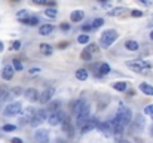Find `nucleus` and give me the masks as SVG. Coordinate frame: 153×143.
Here are the masks:
<instances>
[{"label": "nucleus", "mask_w": 153, "mask_h": 143, "mask_svg": "<svg viewBox=\"0 0 153 143\" xmlns=\"http://www.w3.org/2000/svg\"><path fill=\"white\" fill-rule=\"evenodd\" d=\"M16 18H18L21 22H24L25 19H28V18H30V13H28V10L21 9V10H18V12H16Z\"/></svg>", "instance_id": "23"}, {"label": "nucleus", "mask_w": 153, "mask_h": 143, "mask_svg": "<svg viewBox=\"0 0 153 143\" xmlns=\"http://www.w3.org/2000/svg\"><path fill=\"white\" fill-rule=\"evenodd\" d=\"M140 91H143L146 95H152L153 97V87L150 84H146V82L140 84Z\"/></svg>", "instance_id": "18"}, {"label": "nucleus", "mask_w": 153, "mask_h": 143, "mask_svg": "<svg viewBox=\"0 0 153 143\" xmlns=\"http://www.w3.org/2000/svg\"><path fill=\"white\" fill-rule=\"evenodd\" d=\"M119 143H131V142H129V140H120Z\"/></svg>", "instance_id": "48"}, {"label": "nucleus", "mask_w": 153, "mask_h": 143, "mask_svg": "<svg viewBox=\"0 0 153 143\" xmlns=\"http://www.w3.org/2000/svg\"><path fill=\"white\" fill-rule=\"evenodd\" d=\"M114 119H117L120 124H123V127L129 125L132 122V112H131V109L125 107V106H120L117 113H116V116H114Z\"/></svg>", "instance_id": "3"}, {"label": "nucleus", "mask_w": 153, "mask_h": 143, "mask_svg": "<svg viewBox=\"0 0 153 143\" xmlns=\"http://www.w3.org/2000/svg\"><path fill=\"white\" fill-rule=\"evenodd\" d=\"M15 130H16V127L12 125V124H6V125H3V131H15Z\"/></svg>", "instance_id": "37"}, {"label": "nucleus", "mask_w": 153, "mask_h": 143, "mask_svg": "<svg viewBox=\"0 0 153 143\" xmlns=\"http://www.w3.org/2000/svg\"><path fill=\"white\" fill-rule=\"evenodd\" d=\"M10 143H24L21 139H18V137H13L12 140H10Z\"/></svg>", "instance_id": "44"}, {"label": "nucleus", "mask_w": 153, "mask_h": 143, "mask_svg": "<svg viewBox=\"0 0 153 143\" xmlns=\"http://www.w3.org/2000/svg\"><path fill=\"white\" fill-rule=\"evenodd\" d=\"M55 94V90L53 88H46L42 94L39 95V101L42 103V104H45V103H49L52 100V97Z\"/></svg>", "instance_id": "11"}, {"label": "nucleus", "mask_w": 153, "mask_h": 143, "mask_svg": "<svg viewBox=\"0 0 153 143\" xmlns=\"http://www.w3.org/2000/svg\"><path fill=\"white\" fill-rule=\"evenodd\" d=\"M12 67H13L15 70H19V72H21V70L24 69V66H22V63H21V61H19L18 58H15V60H13V66H12Z\"/></svg>", "instance_id": "35"}, {"label": "nucleus", "mask_w": 153, "mask_h": 143, "mask_svg": "<svg viewBox=\"0 0 153 143\" xmlns=\"http://www.w3.org/2000/svg\"><path fill=\"white\" fill-rule=\"evenodd\" d=\"M22 24H25V25H31V27H34V25H37V24H39V18L33 15V16H30L28 19H25V21H24Z\"/></svg>", "instance_id": "27"}, {"label": "nucleus", "mask_w": 153, "mask_h": 143, "mask_svg": "<svg viewBox=\"0 0 153 143\" xmlns=\"http://www.w3.org/2000/svg\"><path fill=\"white\" fill-rule=\"evenodd\" d=\"M85 104H86V101H85L83 98H79V100H76V101L73 103V109H71V110H73V112L77 115V113L80 112V109H82Z\"/></svg>", "instance_id": "16"}, {"label": "nucleus", "mask_w": 153, "mask_h": 143, "mask_svg": "<svg viewBox=\"0 0 153 143\" xmlns=\"http://www.w3.org/2000/svg\"><path fill=\"white\" fill-rule=\"evenodd\" d=\"M144 113L150 115V116L153 118V104H149V106H146V107H144Z\"/></svg>", "instance_id": "39"}, {"label": "nucleus", "mask_w": 153, "mask_h": 143, "mask_svg": "<svg viewBox=\"0 0 153 143\" xmlns=\"http://www.w3.org/2000/svg\"><path fill=\"white\" fill-rule=\"evenodd\" d=\"M83 16H85L83 10H73L71 15H70V19H71L73 22H80V21L83 19Z\"/></svg>", "instance_id": "15"}, {"label": "nucleus", "mask_w": 153, "mask_h": 143, "mask_svg": "<svg viewBox=\"0 0 153 143\" xmlns=\"http://www.w3.org/2000/svg\"><path fill=\"white\" fill-rule=\"evenodd\" d=\"M3 49H4V45H3V42H0V52H1Z\"/></svg>", "instance_id": "47"}, {"label": "nucleus", "mask_w": 153, "mask_h": 143, "mask_svg": "<svg viewBox=\"0 0 153 143\" xmlns=\"http://www.w3.org/2000/svg\"><path fill=\"white\" fill-rule=\"evenodd\" d=\"M150 134L153 136V125H152V128H150Z\"/></svg>", "instance_id": "50"}, {"label": "nucleus", "mask_w": 153, "mask_h": 143, "mask_svg": "<svg viewBox=\"0 0 153 143\" xmlns=\"http://www.w3.org/2000/svg\"><path fill=\"white\" fill-rule=\"evenodd\" d=\"M131 15H132L134 18H140V16H143L144 13H143V10H140V9H134V10H131Z\"/></svg>", "instance_id": "36"}, {"label": "nucleus", "mask_w": 153, "mask_h": 143, "mask_svg": "<svg viewBox=\"0 0 153 143\" xmlns=\"http://www.w3.org/2000/svg\"><path fill=\"white\" fill-rule=\"evenodd\" d=\"M98 125H100V122H98V119H97V118H89V119H88V122L80 128V133H82V134H86V133H89L91 130L98 128Z\"/></svg>", "instance_id": "8"}, {"label": "nucleus", "mask_w": 153, "mask_h": 143, "mask_svg": "<svg viewBox=\"0 0 153 143\" xmlns=\"http://www.w3.org/2000/svg\"><path fill=\"white\" fill-rule=\"evenodd\" d=\"M61 28H62V30H68V28H70V25H68L67 22H62V24H61Z\"/></svg>", "instance_id": "45"}, {"label": "nucleus", "mask_w": 153, "mask_h": 143, "mask_svg": "<svg viewBox=\"0 0 153 143\" xmlns=\"http://www.w3.org/2000/svg\"><path fill=\"white\" fill-rule=\"evenodd\" d=\"M37 143H49V131L48 130H37L34 134Z\"/></svg>", "instance_id": "12"}, {"label": "nucleus", "mask_w": 153, "mask_h": 143, "mask_svg": "<svg viewBox=\"0 0 153 143\" xmlns=\"http://www.w3.org/2000/svg\"><path fill=\"white\" fill-rule=\"evenodd\" d=\"M80 60H83V61H91V60H92V54H91L88 49H83V51L80 52Z\"/></svg>", "instance_id": "28"}, {"label": "nucleus", "mask_w": 153, "mask_h": 143, "mask_svg": "<svg viewBox=\"0 0 153 143\" xmlns=\"http://www.w3.org/2000/svg\"><path fill=\"white\" fill-rule=\"evenodd\" d=\"M76 78L79 81H86L88 79V70L86 69H77L76 70Z\"/></svg>", "instance_id": "24"}, {"label": "nucleus", "mask_w": 153, "mask_h": 143, "mask_svg": "<svg viewBox=\"0 0 153 143\" xmlns=\"http://www.w3.org/2000/svg\"><path fill=\"white\" fill-rule=\"evenodd\" d=\"M34 115H36V110H34L33 107H25V109H22V112H21V115H19V119H18L19 125H27V124H30Z\"/></svg>", "instance_id": "5"}, {"label": "nucleus", "mask_w": 153, "mask_h": 143, "mask_svg": "<svg viewBox=\"0 0 153 143\" xmlns=\"http://www.w3.org/2000/svg\"><path fill=\"white\" fill-rule=\"evenodd\" d=\"M85 49H88V51H89L91 54H94V52H97V51H98L95 43H92V45H88V48H85Z\"/></svg>", "instance_id": "40"}, {"label": "nucleus", "mask_w": 153, "mask_h": 143, "mask_svg": "<svg viewBox=\"0 0 153 143\" xmlns=\"http://www.w3.org/2000/svg\"><path fill=\"white\" fill-rule=\"evenodd\" d=\"M55 143H65V140H62V139H56Z\"/></svg>", "instance_id": "46"}, {"label": "nucleus", "mask_w": 153, "mask_h": 143, "mask_svg": "<svg viewBox=\"0 0 153 143\" xmlns=\"http://www.w3.org/2000/svg\"><path fill=\"white\" fill-rule=\"evenodd\" d=\"M45 15H46L48 18H56L58 12H56V9H53V7H46V9H45Z\"/></svg>", "instance_id": "31"}, {"label": "nucleus", "mask_w": 153, "mask_h": 143, "mask_svg": "<svg viewBox=\"0 0 153 143\" xmlns=\"http://www.w3.org/2000/svg\"><path fill=\"white\" fill-rule=\"evenodd\" d=\"M117 37H119V34H117L116 30H113V28L104 30V33H102L101 37H100V45H101V48L107 49V48H110L114 42H116Z\"/></svg>", "instance_id": "1"}, {"label": "nucleus", "mask_w": 153, "mask_h": 143, "mask_svg": "<svg viewBox=\"0 0 153 143\" xmlns=\"http://www.w3.org/2000/svg\"><path fill=\"white\" fill-rule=\"evenodd\" d=\"M82 30H83V31H89V30H92V25H91V24H85V25L82 27Z\"/></svg>", "instance_id": "42"}, {"label": "nucleus", "mask_w": 153, "mask_h": 143, "mask_svg": "<svg viewBox=\"0 0 153 143\" xmlns=\"http://www.w3.org/2000/svg\"><path fill=\"white\" fill-rule=\"evenodd\" d=\"M77 42H79L80 45H85V43H89V36H88V34H80V36L77 37Z\"/></svg>", "instance_id": "34"}, {"label": "nucleus", "mask_w": 153, "mask_h": 143, "mask_svg": "<svg viewBox=\"0 0 153 143\" xmlns=\"http://www.w3.org/2000/svg\"><path fill=\"white\" fill-rule=\"evenodd\" d=\"M122 12H125L123 7H116V9H111V10L108 12V15H110V16H120Z\"/></svg>", "instance_id": "32"}, {"label": "nucleus", "mask_w": 153, "mask_h": 143, "mask_svg": "<svg viewBox=\"0 0 153 143\" xmlns=\"http://www.w3.org/2000/svg\"><path fill=\"white\" fill-rule=\"evenodd\" d=\"M131 124H132V130H134V131H141V130L144 128L146 119L138 113V115L135 116V119H132V122H131Z\"/></svg>", "instance_id": "9"}, {"label": "nucleus", "mask_w": 153, "mask_h": 143, "mask_svg": "<svg viewBox=\"0 0 153 143\" xmlns=\"http://www.w3.org/2000/svg\"><path fill=\"white\" fill-rule=\"evenodd\" d=\"M24 95H25V98L30 100V101H37V100H39V93H37L36 88H28V90H25V91H24Z\"/></svg>", "instance_id": "13"}, {"label": "nucleus", "mask_w": 153, "mask_h": 143, "mask_svg": "<svg viewBox=\"0 0 153 143\" xmlns=\"http://www.w3.org/2000/svg\"><path fill=\"white\" fill-rule=\"evenodd\" d=\"M59 106H61V103H59V101H52L46 110H48V112H52V113H55V112H58V110H59Z\"/></svg>", "instance_id": "30"}, {"label": "nucleus", "mask_w": 153, "mask_h": 143, "mask_svg": "<svg viewBox=\"0 0 153 143\" xmlns=\"http://www.w3.org/2000/svg\"><path fill=\"white\" fill-rule=\"evenodd\" d=\"M125 48L129 49V51H138V49H140V45H138V42H135V40H126V42H125Z\"/></svg>", "instance_id": "25"}, {"label": "nucleus", "mask_w": 153, "mask_h": 143, "mask_svg": "<svg viewBox=\"0 0 153 143\" xmlns=\"http://www.w3.org/2000/svg\"><path fill=\"white\" fill-rule=\"evenodd\" d=\"M40 52H42L43 55L49 57V55H52V52H53V48H52L49 43H40Z\"/></svg>", "instance_id": "19"}, {"label": "nucleus", "mask_w": 153, "mask_h": 143, "mask_svg": "<svg viewBox=\"0 0 153 143\" xmlns=\"http://www.w3.org/2000/svg\"><path fill=\"white\" fill-rule=\"evenodd\" d=\"M7 100H9V90L6 87H0V103L3 104Z\"/></svg>", "instance_id": "20"}, {"label": "nucleus", "mask_w": 153, "mask_h": 143, "mask_svg": "<svg viewBox=\"0 0 153 143\" xmlns=\"http://www.w3.org/2000/svg\"><path fill=\"white\" fill-rule=\"evenodd\" d=\"M111 87H113L116 91H125L126 87H128V84H126V82H114Z\"/></svg>", "instance_id": "29"}, {"label": "nucleus", "mask_w": 153, "mask_h": 143, "mask_svg": "<svg viewBox=\"0 0 153 143\" xmlns=\"http://www.w3.org/2000/svg\"><path fill=\"white\" fill-rule=\"evenodd\" d=\"M48 118H49V113H48V110H46V109H40V110H37V112H36V115L33 116V119H31L30 125H33V127H37V125H40L42 122L48 121Z\"/></svg>", "instance_id": "6"}, {"label": "nucleus", "mask_w": 153, "mask_h": 143, "mask_svg": "<svg viewBox=\"0 0 153 143\" xmlns=\"http://www.w3.org/2000/svg\"><path fill=\"white\" fill-rule=\"evenodd\" d=\"M102 24H104V19H102V18H95V19L91 22V25H92V30H94V28H100Z\"/></svg>", "instance_id": "33"}, {"label": "nucleus", "mask_w": 153, "mask_h": 143, "mask_svg": "<svg viewBox=\"0 0 153 143\" xmlns=\"http://www.w3.org/2000/svg\"><path fill=\"white\" fill-rule=\"evenodd\" d=\"M62 131L68 136V137H73L74 136V128H73V124H71V121H70V118H67L65 116V119L62 121Z\"/></svg>", "instance_id": "10"}, {"label": "nucleus", "mask_w": 153, "mask_h": 143, "mask_svg": "<svg viewBox=\"0 0 153 143\" xmlns=\"http://www.w3.org/2000/svg\"><path fill=\"white\" fill-rule=\"evenodd\" d=\"M64 119H65V113H64V112H61V110H58V112H55V113H51V115H49L48 122H49V125L55 127V125L62 124V121H64Z\"/></svg>", "instance_id": "7"}, {"label": "nucleus", "mask_w": 153, "mask_h": 143, "mask_svg": "<svg viewBox=\"0 0 153 143\" xmlns=\"http://www.w3.org/2000/svg\"><path fill=\"white\" fill-rule=\"evenodd\" d=\"M1 78L4 79V81H10L12 78H13V67L12 66H4L3 67V72H1Z\"/></svg>", "instance_id": "14"}, {"label": "nucleus", "mask_w": 153, "mask_h": 143, "mask_svg": "<svg viewBox=\"0 0 153 143\" xmlns=\"http://www.w3.org/2000/svg\"><path fill=\"white\" fill-rule=\"evenodd\" d=\"M150 40H153V31L150 33Z\"/></svg>", "instance_id": "49"}, {"label": "nucleus", "mask_w": 153, "mask_h": 143, "mask_svg": "<svg viewBox=\"0 0 153 143\" xmlns=\"http://www.w3.org/2000/svg\"><path fill=\"white\" fill-rule=\"evenodd\" d=\"M22 104L19 101H13V103H9L4 109H3V115L4 116H16L22 112Z\"/></svg>", "instance_id": "4"}, {"label": "nucleus", "mask_w": 153, "mask_h": 143, "mask_svg": "<svg viewBox=\"0 0 153 143\" xmlns=\"http://www.w3.org/2000/svg\"><path fill=\"white\" fill-rule=\"evenodd\" d=\"M52 31H53V25H52V24H43V25L39 28V33H40L42 36H48V34H51Z\"/></svg>", "instance_id": "17"}, {"label": "nucleus", "mask_w": 153, "mask_h": 143, "mask_svg": "<svg viewBox=\"0 0 153 143\" xmlns=\"http://www.w3.org/2000/svg\"><path fill=\"white\" fill-rule=\"evenodd\" d=\"M98 76H105V75H108L110 73V66L107 64V63H101L100 64V67H98Z\"/></svg>", "instance_id": "22"}, {"label": "nucleus", "mask_w": 153, "mask_h": 143, "mask_svg": "<svg viewBox=\"0 0 153 143\" xmlns=\"http://www.w3.org/2000/svg\"><path fill=\"white\" fill-rule=\"evenodd\" d=\"M28 73H30L31 76H33V75H39V73H40V69H39V67H34V69H30V70H28Z\"/></svg>", "instance_id": "41"}, {"label": "nucleus", "mask_w": 153, "mask_h": 143, "mask_svg": "<svg viewBox=\"0 0 153 143\" xmlns=\"http://www.w3.org/2000/svg\"><path fill=\"white\" fill-rule=\"evenodd\" d=\"M46 6H48V7H55L56 3H55V1H46Z\"/></svg>", "instance_id": "43"}, {"label": "nucleus", "mask_w": 153, "mask_h": 143, "mask_svg": "<svg viewBox=\"0 0 153 143\" xmlns=\"http://www.w3.org/2000/svg\"><path fill=\"white\" fill-rule=\"evenodd\" d=\"M0 112H1V103H0Z\"/></svg>", "instance_id": "51"}, {"label": "nucleus", "mask_w": 153, "mask_h": 143, "mask_svg": "<svg viewBox=\"0 0 153 143\" xmlns=\"http://www.w3.org/2000/svg\"><path fill=\"white\" fill-rule=\"evenodd\" d=\"M19 48H21V42H19V40L12 42V45H10V49H12V51H18Z\"/></svg>", "instance_id": "38"}, {"label": "nucleus", "mask_w": 153, "mask_h": 143, "mask_svg": "<svg viewBox=\"0 0 153 143\" xmlns=\"http://www.w3.org/2000/svg\"><path fill=\"white\" fill-rule=\"evenodd\" d=\"M21 94H22V90L19 87H15V88L9 90V100L10 98H15V97H19Z\"/></svg>", "instance_id": "26"}, {"label": "nucleus", "mask_w": 153, "mask_h": 143, "mask_svg": "<svg viewBox=\"0 0 153 143\" xmlns=\"http://www.w3.org/2000/svg\"><path fill=\"white\" fill-rule=\"evenodd\" d=\"M126 67H129L132 72H137V73H146V70L152 69V63L138 58L134 61H126Z\"/></svg>", "instance_id": "2"}, {"label": "nucleus", "mask_w": 153, "mask_h": 143, "mask_svg": "<svg viewBox=\"0 0 153 143\" xmlns=\"http://www.w3.org/2000/svg\"><path fill=\"white\" fill-rule=\"evenodd\" d=\"M98 130L101 131L102 134H110V131H111V125H110V122H100Z\"/></svg>", "instance_id": "21"}]
</instances>
